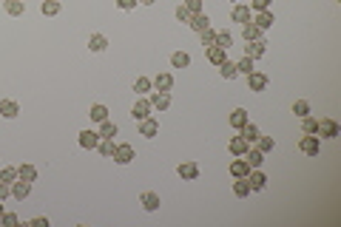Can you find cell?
Instances as JSON below:
<instances>
[{"label":"cell","mask_w":341,"mask_h":227,"mask_svg":"<svg viewBox=\"0 0 341 227\" xmlns=\"http://www.w3.org/2000/svg\"><path fill=\"white\" fill-rule=\"evenodd\" d=\"M298 151H301L304 156H318V151H321V142H318V136H316V134L301 136V142H298Z\"/></svg>","instance_id":"cell-1"},{"label":"cell","mask_w":341,"mask_h":227,"mask_svg":"<svg viewBox=\"0 0 341 227\" xmlns=\"http://www.w3.org/2000/svg\"><path fill=\"white\" fill-rule=\"evenodd\" d=\"M111 159L117 162V165H131V162L136 159L134 145H117V148H114V156Z\"/></svg>","instance_id":"cell-2"},{"label":"cell","mask_w":341,"mask_h":227,"mask_svg":"<svg viewBox=\"0 0 341 227\" xmlns=\"http://www.w3.org/2000/svg\"><path fill=\"white\" fill-rule=\"evenodd\" d=\"M341 134V128L336 119H318V131L316 136H321V139H336V136Z\"/></svg>","instance_id":"cell-3"},{"label":"cell","mask_w":341,"mask_h":227,"mask_svg":"<svg viewBox=\"0 0 341 227\" xmlns=\"http://www.w3.org/2000/svg\"><path fill=\"white\" fill-rule=\"evenodd\" d=\"M29 193H32V182H26V179H14L11 182V196H14L17 202H23Z\"/></svg>","instance_id":"cell-4"},{"label":"cell","mask_w":341,"mask_h":227,"mask_svg":"<svg viewBox=\"0 0 341 227\" xmlns=\"http://www.w3.org/2000/svg\"><path fill=\"white\" fill-rule=\"evenodd\" d=\"M176 173H179V179L193 182L196 176H199V165H196V162H182L179 168H176Z\"/></svg>","instance_id":"cell-5"},{"label":"cell","mask_w":341,"mask_h":227,"mask_svg":"<svg viewBox=\"0 0 341 227\" xmlns=\"http://www.w3.org/2000/svg\"><path fill=\"white\" fill-rule=\"evenodd\" d=\"M248 88L250 91H264L267 88V74H261V71H250L248 74Z\"/></svg>","instance_id":"cell-6"},{"label":"cell","mask_w":341,"mask_h":227,"mask_svg":"<svg viewBox=\"0 0 341 227\" xmlns=\"http://www.w3.org/2000/svg\"><path fill=\"white\" fill-rule=\"evenodd\" d=\"M157 134H159V122H157V119H151V116L139 119V136H148V139H154Z\"/></svg>","instance_id":"cell-7"},{"label":"cell","mask_w":341,"mask_h":227,"mask_svg":"<svg viewBox=\"0 0 341 227\" xmlns=\"http://www.w3.org/2000/svg\"><path fill=\"white\" fill-rule=\"evenodd\" d=\"M264 51H267V43H264V40H250V43L245 45V57H250V60L264 57Z\"/></svg>","instance_id":"cell-8"},{"label":"cell","mask_w":341,"mask_h":227,"mask_svg":"<svg viewBox=\"0 0 341 227\" xmlns=\"http://www.w3.org/2000/svg\"><path fill=\"white\" fill-rule=\"evenodd\" d=\"M148 102H151V108H157V111H165V108L170 105V94H168V91H154Z\"/></svg>","instance_id":"cell-9"},{"label":"cell","mask_w":341,"mask_h":227,"mask_svg":"<svg viewBox=\"0 0 341 227\" xmlns=\"http://www.w3.org/2000/svg\"><path fill=\"white\" fill-rule=\"evenodd\" d=\"M248 173H250V165L245 162V156H239L230 162V176H233V179H245Z\"/></svg>","instance_id":"cell-10"},{"label":"cell","mask_w":341,"mask_h":227,"mask_svg":"<svg viewBox=\"0 0 341 227\" xmlns=\"http://www.w3.org/2000/svg\"><path fill=\"white\" fill-rule=\"evenodd\" d=\"M273 23H276V17H273V11H270V9L256 11V17H253V26H256V29H261V32H264V29H270Z\"/></svg>","instance_id":"cell-11"},{"label":"cell","mask_w":341,"mask_h":227,"mask_svg":"<svg viewBox=\"0 0 341 227\" xmlns=\"http://www.w3.org/2000/svg\"><path fill=\"white\" fill-rule=\"evenodd\" d=\"M131 116H134L136 122H139V119H145V116H151V102L139 97V100L134 102V108H131Z\"/></svg>","instance_id":"cell-12"},{"label":"cell","mask_w":341,"mask_h":227,"mask_svg":"<svg viewBox=\"0 0 341 227\" xmlns=\"http://www.w3.org/2000/svg\"><path fill=\"white\" fill-rule=\"evenodd\" d=\"M139 204L145 207L148 213H154V210H159V193H154V190H145L142 196H139Z\"/></svg>","instance_id":"cell-13"},{"label":"cell","mask_w":341,"mask_h":227,"mask_svg":"<svg viewBox=\"0 0 341 227\" xmlns=\"http://www.w3.org/2000/svg\"><path fill=\"white\" fill-rule=\"evenodd\" d=\"M230 20H233V23H242V26H245V23H250V6H245V3H236V6H233V11H230Z\"/></svg>","instance_id":"cell-14"},{"label":"cell","mask_w":341,"mask_h":227,"mask_svg":"<svg viewBox=\"0 0 341 227\" xmlns=\"http://www.w3.org/2000/svg\"><path fill=\"white\" fill-rule=\"evenodd\" d=\"M248 182H250V190H264V185H267V176H264L261 170L250 168V173H248Z\"/></svg>","instance_id":"cell-15"},{"label":"cell","mask_w":341,"mask_h":227,"mask_svg":"<svg viewBox=\"0 0 341 227\" xmlns=\"http://www.w3.org/2000/svg\"><path fill=\"white\" fill-rule=\"evenodd\" d=\"M239 136H242V139H245L248 145H253V142H256V139H259L261 134H259V128H256L253 122H245L242 128H239Z\"/></svg>","instance_id":"cell-16"},{"label":"cell","mask_w":341,"mask_h":227,"mask_svg":"<svg viewBox=\"0 0 341 227\" xmlns=\"http://www.w3.org/2000/svg\"><path fill=\"white\" fill-rule=\"evenodd\" d=\"M191 26L193 32H205V29H211V17L205 14V11H199V14H191Z\"/></svg>","instance_id":"cell-17"},{"label":"cell","mask_w":341,"mask_h":227,"mask_svg":"<svg viewBox=\"0 0 341 227\" xmlns=\"http://www.w3.org/2000/svg\"><path fill=\"white\" fill-rule=\"evenodd\" d=\"M248 142H245V139H242V136H233V139H230V142H227V151H230V153H233V156H245V153H248Z\"/></svg>","instance_id":"cell-18"},{"label":"cell","mask_w":341,"mask_h":227,"mask_svg":"<svg viewBox=\"0 0 341 227\" xmlns=\"http://www.w3.org/2000/svg\"><path fill=\"white\" fill-rule=\"evenodd\" d=\"M17 114H20V105H17L14 100H3V102H0V116H6V119H14Z\"/></svg>","instance_id":"cell-19"},{"label":"cell","mask_w":341,"mask_h":227,"mask_svg":"<svg viewBox=\"0 0 341 227\" xmlns=\"http://www.w3.org/2000/svg\"><path fill=\"white\" fill-rule=\"evenodd\" d=\"M97 134H100V139H114V136L120 134V128H117L111 119H102V122H100V131H97Z\"/></svg>","instance_id":"cell-20"},{"label":"cell","mask_w":341,"mask_h":227,"mask_svg":"<svg viewBox=\"0 0 341 227\" xmlns=\"http://www.w3.org/2000/svg\"><path fill=\"white\" fill-rule=\"evenodd\" d=\"M88 48L94 51V54L105 51V48H108V40H105V34H91V37H88Z\"/></svg>","instance_id":"cell-21"},{"label":"cell","mask_w":341,"mask_h":227,"mask_svg":"<svg viewBox=\"0 0 341 227\" xmlns=\"http://www.w3.org/2000/svg\"><path fill=\"white\" fill-rule=\"evenodd\" d=\"M157 91H170L173 88V74H157V79H151Z\"/></svg>","instance_id":"cell-22"},{"label":"cell","mask_w":341,"mask_h":227,"mask_svg":"<svg viewBox=\"0 0 341 227\" xmlns=\"http://www.w3.org/2000/svg\"><path fill=\"white\" fill-rule=\"evenodd\" d=\"M3 9H6V14H11V17H20L23 11H26V3H23V0H6Z\"/></svg>","instance_id":"cell-23"},{"label":"cell","mask_w":341,"mask_h":227,"mask_svg":"<svg viewBox=\"0 0 341 227\" xmlns=\"http://www.w3.org/2000/svg\"><path fill=\"white\" fill-rule=\"evenodd\" d=\"M242 37H245V43H250V40H264V37H261V29H256L253 23H245V26H242Z\"/></svg>","instance_id":"cell-24"},{"label":"cell","mask_w":341,"mask_h":227,"mask_svg":"<svg viewBox=\"0 0 341 227\" xmlns=\"http://www.w3.org/2000/svg\"><path fill=\"white\" fill-rule=\"evenodd\" d=\"M245 162H248L250 168H259L261 162H264V153H261L259 148H248V153H245Z\"/></svg>","instance_id":"cell-25"},{"label":"cell","mask_w":341,"mask_h":227,"mask_svg":"<svg viewBox=\"0 0 341 227\" xmlns=\"http://www.w3.org/2000/svg\"><path fill=\"white\" fill-rule=\"evenodd\" d=\"M219 74H222L225 79H236V77H239L236 63H230V60H222V63H219Z\"/></svg>","instance_id":"cell-26"},{"label":"cell","mask_w":341,"mask_h":227,"mask_svg":"<svg viewBox=\"0 0 341 227\" xmlns=\"http://www.w3.org/2000/svg\"><path fill=\"white\" fill-rule=\"evenodd\" d=\"M97 142H100V134H97V131H83V134H80V145L83 148H97Z\"/></svg>","instance_id":"cell-27"},{"label":"cell","mask_w":341,"mask_h":227,"mask_svg":"<svg viewBox=\"0 0 341 227\" xmlns=\"http://www.w3.org/2000/svg\"><path fill=\"white\" fill-rule=\"evenodd\" d=\"M208 60H211V63H213V66H219V63H222V60H227V51L225 48H219V45H211V48H208Z\"/></svg>","instance_id":"cell-28"},{"label":"cell","mask_w":341,"mask_h":227,"mask_svg":"<svg viewBox=\"0 0 341 227\" xmlns=\"http://www.w3.org/2000/svg\"><path fill=\"white\" fill-rule=\"evenodd\" d=\"M245 122H250V116H248V111H245V108H236V111L230 114V125H233V128H242V125Z\"/></svg>","instance_id":"cell-29"},{"label":"cell","mask_w":341,"mask_h":227,"mask_svg":"<svg viewBox=\"0 0 341 227\" xmlns=\"http://www.w3.org/2000/svg\"><path fill=\"white\" fill-rule=\"evenodd\" d=\"M88 116H91V122H102V119H108V108L105 105H91V111H88Z\"/></svg>","instance_id":"cell-30"},{"label":"cell","mask_w":341,"mask_h":227,"mask_svg":"<svg viewBox=\"0 0 341 227\" xmlns=\"http://www.w3.org/2000/svg\"><path fill=\"white\" fill-rule=\"evenodd\" d=\"M170 66L173 68H188L191 66V57L185 54V51H173V54H170Z\"/></svg>","instance_id":"cell-31"},{"label":"cell","mask_w":341,"mask_h":227,"mask_svg":"<svg viewBox=\"0 0 341 227\" xmlns=\"http://www.w3.org/2000/svg\"><path fill=\"white\" fill-rule=\"evenodd\" d=\"M17 179L34 182L37 179V168H34V165H20V168H17Z\"/></svg>","instance_id":"cell-32"},{"label":"cell","mask_w":341,"mask_h":227,"mask_svg":"<svg viewBox=\"0 0 341 227\" xmlns=\"http://www.w3.org/2000/svg\"><path fill=\"white\" fill-rule=\"evenodd\" d=\"M233 193H236L239 199L250 196V182H248V176H245V179H236V182H233Z\"/></svg>","instance_id":"cell-33"},{"label":"cell","mask_w":341,"mask_h":227,"mask_svg":"<svg viewBox=\"0 0 341 227\" xmlns=\"http://www.w3.org/2000/svg\"><path fill=\"white\" fill-rule=\"evenodd\" d=\"M40 11H43L45 17H54V14H60V3H57V0H43V3H40Z\"/></svg>","instance_id":"cell-34"},{"label":"cell","mask_w":341,"mask_h":227,"mask_svg":"<svg viewBox=\"0 0 341 227\" xmlns=\"http://www.w3.org/2000/svg\"><path fill=\"white\" fill-rule=\"evenodd\" d=\"M114 148H117V145H114V139H100V142H97V151H100L105 159L114 156Z\"/></svg>","instance_id":"cell-35"},{"label":"cell","mask_w":341,"mask_h":227,"mask_svg":"<svg viewBox=\"0 0 341 227\" xmlns=\"http://www.w3.org/2000/svg\"><path fill=\"white\" fill-rule=\"evenodd\" d=\"M301 131H304V134H316L318 131V119L316 116H310V114L301 116Z\"/></svg>","instance_id":"cell-36"},{"label":"cell","mask_w":341,"mask_h":227,"mask_svg":"<svg viewBox=\"0 0 341 227\" xmlns=\"http://www.w3.org/2000/svg\"><path fill=\"white\" fill-rule=\"evenodd\" d=\"M151 88H154V82H151L148 77H136V82H134V91H136V94H148Z\"/></svg>","instance_id":"cell-37"},{"label":"cell","mask_w":341,"mask_h":227,"mask_svg":"<svg viewBox=\"0 0 341 227\" xmlns=\"http://www.w3.org/2000/svg\"><path fill=\"white\" fill-rule=\"evenodd\" d=\"M216 45H219V48H230V45H233V37H230V34L227 32H216Z\"/></svg>","instance_id":"cell-38"},{"label":"cell","mask_w":341,"mask_h":227,"mask_svg":"<svg viewBox=\"0 0 341 227\" xmlns=\"http://www.w3.org/2000/svg\"><path fill=\"white\" fill-rule=\"evenodd\" d=\"M236 71H239V74H245V77H248L250 71H253V60H250V57H242V60H239V63H236Z\"/></svg>","instance_id":"cell-39"},{"label":"cell","mask_w":341,"mask_h":227,"mask_svg":"<svg viewBox=\"0 0 341 227\" xmlns=\"http://www.w3.org/2000/svg\"><path fill=\"white\" fill-rule=\"evenodd\" d=\"M273 145H276V142H273L270 136H259V139H256V148H259L261 153H270Z\"/></svg>","instance_id":"cell-40"},{"label":"cell","mask_w":341,"mask_h":227,"mask_svg":"<svg viewBox=\"0 0 341 227\" xmlns=\"http://www.w3.org/2000/svg\"><path fill=\"white\" fill-rule=\"evenodd\" d=\"M199 34H202V45H205V48L216 45V32H213V29H205V32H199Z\"/></svg>","instance_id":"cell-41"},{"label":"cell","mask_w":341,"mask_h":227,"mask_svg":"<svg viewBox=\"0 0 341 227\" xmlns=\"http://www.w3.org/2000/svg\"><path fill=\"white\" fill-rule=\"evenodd\" d=\"M0 225L3 227H17L20 225V219H17V213H3L0 216Z\"/></svg>","instance_id":"cell-42"},{"label":"cell","mask_w":341,"mask_h":227,"mask_svg":"<svg viewBox=\"0 0 341 227\" xmlns=\"http://www.w3.org/2000/svg\"><path fill=\"white\" fill-rule=\"evenodd\" d=\"M293 114L296 116H307V114H310V105H307L304 100H296L293 102Z\"/></svg>","instance_id":"cell-43"},{"label":"cell","mask_w":341,"mask_h":227,"mask_svg":"<svg viewBox=\"0 0 341 227\" xmlns=\"http://www.w3.org/2000/svg\"><path fill=\"white\" fill-rule=\"evenodd\" d=\"M14 179H17V168H3L0 170V182H9L11 185Z\"/></svg>","instance_id":"cell-44"},{"label":"cell","mask_w":341,"mask_h":227,"mask_svg":"<svg viewBox=\"0 0 341 227\" xmlns=\"http://www.w3.org/2000/svg\"><path fill=\"white\" fill-rule=\"evenodd\" d=\"M182 6L191 11V14H199V11H202V0H185Z\"/></svg>","instance_id":"cell-45"},{"label":"cell","mask_w":341,"mask_h":227,"mask_svg":"<svg viewBox=\"0 0 341 227\" xmlns=\"http://www.w3.org/2000/svg\"><path fill=\"white\" fill-rule=\"evenodd\" d=\"M176 20L179 23H191V11L185 9V6H176Z\"/></svg>","instance_id":"cell-46"},{"label":"cell","mask_w":341,"mask_h":227,"mask_svg":"<svg viewBox=\"0 0 341 227\" xmlns=\"http://www.w3.org/2000/svg\"><path fill=\"white\" fill-rule=\"evenodd\" d=\"M250 9H253V11H264V9H270V0H250Z\"/></svg>","instance_id":"cell-47"},{"label":"cell","mask_w":341,"mask_h":227,"mask_svg":"<svg viewBox=\"0 0 341 227\" xmlns=\"http://www.w3.org/2000/svg\"><path fill=\"white\" fill-rule=\"evenodd\" d=\"M117 6L123 11H131V9H136V0H117Z\"/></svg>","instance_id":"cell-48"},{"label":"cell","mask_w":341,"mask_h":227,"mask_svg":"<svg viewBox=\"0 0 341 227\" xmlns=\"http://www.w3.org/2000/svg\"><path fill=\"white\" fill-rule=\"evenodd\" d=\"M6 196H11V185L9 182H0V202H3Z\"/></svg>","instance_id":"cell-49"},{"label":"cell","mask_w":341,"mask_h":227,"mask_svg":"<svg viewBox=\"0 0 341 227\" xmlns=\"http://www.w3.org/2000/svg\"><path fill=\"white\" fill-rule=\"evenodd\" d=\"M29 225H34V227H48V219H45V216H37V219H32Z\"/></svg>","instance_id":"cell-50"},{"label":"cell","mask_w":341,"mask_h":227,"mask_svg":"<svg viewBox=\"0 0 341 227\" xmlns=\"http://www.w3.org/2000/svg\"><path fill=\"white\" fill-rule=\"evenodd\" d=\"M136 3H142V6H151V3H154V0H136Z\"/></svg>","instance_id":"cell-51"},{"label":"cell","mask_w":341,"mask_h":227,"mask_svg":"<svg viewBox=\"0 0 341 227\" xmlns=\"http://www.w3.org/2000/svg\"><path fill=\"white\" fill-rule=\"evenodd\" d=\"M3 213H6V210H3V202H0V216H3Z\"/></svg>","instance_id":"cell-52"}]
</instances>
